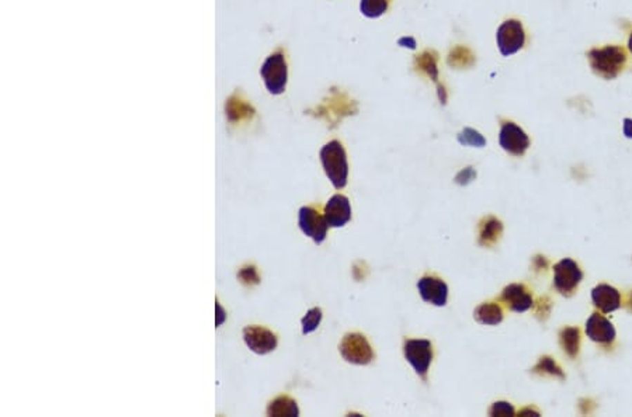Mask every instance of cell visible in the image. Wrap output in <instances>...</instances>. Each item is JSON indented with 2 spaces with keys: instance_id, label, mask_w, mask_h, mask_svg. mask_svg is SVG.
Wrapping results in <instances>:
<instances>
[{
  "instance_id": "21",
  "label": "cell",
  "mask_w": 632,
  "mask_h": 417,
  "mask_svg": "<svg viewBox=\"0 0 632 417\" xmlns=\"http://www.w3.org/2000/svg\"><path fill=\"white\" fill-rule=\"evenodd\" d=\"M447 64L455 69H467L475 64V55L468 47L457 46L450 51Z\"/></svg>"
},
{
  "instance_id": "24",
  "label": "cell",
  "mask_w": 632,
  "mask_h": 417,
  "mask_svg": "<svg viewBox=\"0 0 632 417\" xmlns=\"http://www.w3.org/2000/svg\"><path fill=\"white\" fill-rule=\"evenodd\" d=\"M388 9V0H361L360 10L368 19L383 16Z\"/></svg>"
},
{
  "instance_id": "11",
  "label": "cell",
  "mask_w": 632,
  "mask_h": 417,
  "mask_svg": "<svg viewBox=\"0 0 632 417\" xmlns=\"http://www.w3.org/2000/svg\"><path fill=\"white\" fill-rule=\"evenodd\" d=\"M500 146L515 156H523L530 146L528 135L515 122L504 121L499 134Z\"/></svg>"
},
{
  "instance_id": "20",
  "label": "cell",
  "mask_w": 632,
  "mask_h": 417,
  "mask_svg": "<svg viewBox=\"0 0 632 417\" xmlns=\"http://www.w3.org/2000/svg\"><path fill=\"white\" fill-rule=\"evenodd\" d=\"M474 318L477 322H479L482 324L496 326L503 320V311L495 302H485V304H481L475 309Z\"/></svg>"
},
{
  "instance_id": "8",
  "label": "cell",
  "mask_w": 632,
  "mask_h": 417,
  "mask_svg": "<svg viewBox=\"0 0 632 417\" xmlns=\"http://www.w3.org/2000/svg\"><path fill=\"white\" fill-rule=\"evenodd\" d=\"M582 280L583 273L572 259H564L554 266V287L562 295L571 297Z\"/></svg>"
},
{
  "instance_id": "18",
  "label": "cell",
  "mask_w": 632,
  "mask_h": 417,
  "mask_svg": "<svg viewBox=\"0 0 632 417\" xmlns=\"http://www.w3.org/2000/svg\"><path fill=\"white\" fill-rule=\"evenodd\" d=\"M478 231H479V236H478L479 246L492 247L493 244L497 243V240L500 239V236L503 233V224L497 218L489 215V217H485L483 220H481Z\"/></svg>"
},
{
  "instance_id": "9",
  "label": "cell",
  "mask_w": 632,
  "mask_h": 417,
  "mask_svg": "<svg viewBox=\"0 0 632 417\" xmlns=\"http://www.w3.org/2000/svg\"><path fill=\"white\" fill-rule=\"evenodd\" d=\"M243 340L246 346L256 354L265 356L276 350L278 339L276 333L263 326H247L243 329Z\"/></svg>"
},
{
  "instance_id": "27",
  "label": "cell",
  "mask_w": 632,
  "mask_h": 417,
  "mask_svg": "<svg viewBox=\"0 0 632 417\" xmlns=\"http://www.w3.org/2000/svg\"><path fill=\"white\" fill-rule=\"evenodd\" d=\"M322 320V309L320 308H312L307 312V315L303 318V335H309V333L315 331Z\"/></svg>"
},
{
  "instance_id": "22",
  "label": "cell",
  "mask_w": 632,
  "mask_h": 417,
  "mask_svg": "<svg viewBox=\"0 0 632 417\" xmlns=\"http://www.w3.org/2000/svg\"><path fill=\"white\" fill-rule=\"evenodd\" d=\"M559 342L566 354L575 358L580 347V331L577 327H565L559 333Z\"/></svg>"
},
{
  "instance_id": "4",
  "label": "cell",
  "mask_w": 632,
  "mask_h": 417,
  "mask_svg": "<svg viewBox=\"0 0 632 417\" xmlns=\"http://www.w3.org/2000/svg\"><path fill=\"white\" fill-rule=\"evenodd\" d=\"M403 354L419 377L426 381L430 364L433 361L432 342L423 339H409L403 345Z\"/></svg>"
},
{
  "instance_id": "29",
  "label": "cell",
  "mask_w": 632,
  "mask_h": 417,
  "mask_svg": "<svg viewBox=\"0 0 632 417\" xmlns=\"http://www.w3.org/2000/svg\"><path fill=\"white\" fill-rule=\"evenodd\" d=\"M475 179H477V171L472 168V166H468V168L462 169V171L455 176L454 182H455L458 186H467V184L472 183Z\"/></svg>"
},
{
  "instance_id": "19",
  "label": "cell",
  "mask_w": 632,
  "mask_h": 417,
  "mask_svg": "<svg viewBox=\"0 0 632 417\" xmlns=\"http://www.w3.org/2000/svg\"><path fill=\"white\" fill-rule=\"evenodd\" d=\"M267 414L273 417H297L300 414V409L292 398L281 395L269 403Z\"/></svg>"
},
{
  "instance_id": "10",
  "label": "cell",
  "mask_w": 632,
  "mask_h": 417,
  "mask_svg": "<svg viewBox=\"0 0 632 417\" xmlns=\"http://www.w3.org/2000/svg\"><path fill=\"white\" fill-rule=\"evenodd\" d=\"M298 225L304 235L311 237L316 244H320L326 239L329 225L325 215H322L316 208L303 206L298 214Z\"/></svg>"
},
{
  "instance_id": "26",
  "label": "cell",
  "mask_w": 632,
  "mask_h": 417,
  "mask_svg": "<svg viewBox=\"0 0 632 417\" xmlns=\"http://www.w3.org/2000/svg\"><path fill=\"white\" fill-rule=\"evenodd\" d=\"M458 142L463 146H475V148H483L486 145V139L475 130L472 128H463L458 137Z\"/></svg>"
},
{
  "instance_id": "14",
  "label": "cell",
  "mask_w": 632,
  "mask_h": 417,
  "mask_svg": "<svg viewBox=\"0 0 632 417\" xmlns=\"http://www.w3.org/2000/svg\"><path fill=\"white\" fill-rule=\"evenodd\" d=\"M437 62H439V54L434 50H426V51H423L421 54L414 57L413 69L420 75H425V76L430 77L436 83L437 92H439V99H440V101L443 104H446L447 103V92L439 81Z\"/></svg>"
},
{
  "instance_id": "7",
  "label": "cell",
  "mask_w": 632,
  "mask_h": 417,
  "mask_svg": "<svg viewBox=\"0 0 632 417\" xmlns=\"http://www.w3.org/2000/svg\"><path fill=\"white\" fill-rule=\"evenodd\" d=\"M260 73L265 79L267 90L273 95H281L287 85V62L283 52L278 51L270 55L265 61Z\"/></svg>"
},
{
  "instance_id": "25",
  "label": "cell",
  "mask_w": 632,
  "mask_h": 417,
  "mask_svg": "<svg viewBox=\"0 0 632 417\" xmlns=\"http://www.w3.org/2000/svg\"><path fill=\"white\" fill-rule=\"evenodd\" d=\"M227 113L232 121H240V119L251 118L253 114H255V110L242 100H236V101L231 100L229 106H227Z\"/></svg>"
},
{
  "instance_id": "2",
  "label": "cell",
  "mask_w": 632,
  "mask_h": 417,
  "mask_svg": "<svg viewBox=\"0 0 632 417\" xmlns=\"http://www.w3.org/2000/svg\"><path fill=\"white\" fill-rule=\"evenodd\" d=\"M357 113L358 104L356 100H353L347 93L342 90L332 89L329 97L325 99L319 107H316L314 115L325 119L332 128H334L343 121V118Z\"/></svg>"
},
{
  "instance_id": "37",
  "label": "cell",
  "mask_w": 632,
  "mask_h": 417,
  "mask_svg": "<svg viewBox=\"0 0 632 417\" xmlns=\"http://www.w3.org/2000/svg\"><path fill=\"white\" fill-rule=\"evenodd\" d=\"M628 48H629V51L632 52V34H631V37H629V41H628Z\"/></svg>"
},
{
  "instance_id": "17",
  "label": "cell",
  "mask_w": 632,
  "mask_h": 417,
  "mask_svg": "<svg viewBox=\"0 0 632 417\" xmlns=\"http://www.w3.org/2000/svg\"><path fill=\"white\" fill-rule=\"evenodd\" d=\"M592 300L595 307L604 313L617 311L621 307L620 293L609 284H599L596 288H593Z\"/></svg>"
},
{
  "instance_id": "28",
  "label": "cell",
  "mask_w": 632,
  "mask_h": 417,
  "mask_svg": "<svg viewBox=\"0 0 632 417\" xmlns=\"http://www.w3.org/2000/svg\"><path fill=\"white\" fill-rule=\"evenodd\" d=\"M238 278L245 285H258L260 282V275L255 266H245L243 269H240L238 273Z\"/></svg>"
},
{
  "instance_id": "6",
  "label": "cell",
  "mask_w": 632,
  "mask_h": 417,
  "mask_svg": "<svg viewBox=\"0 0 632 417\" xmlns=\"http://www.w3.org/2000/svg\"><path fill=\"white\" fill-rule=\"evenodd\" d=\"M499 51L503 57H510L519 52L526 43V32L519 20L504 21L496 34Z\"/></svg>"
},
{
  "instance_id": "12",
  "label": "cell",
  "mask_w": 632,
  "mask_h": 417,
  "mask_svg": "<svg viewBox=\"0 0 632 417\" xmlns=\"http://www.w3.org/2000/svg\"><path fill=\"white\" fill-rule=\"evenodd\" d=\"M419 294L425 302H429L434 307H446L448 298V287L447 284L436 275H425L417 282Z\"/></svg>"
},
{
  "instance_id": "34",
  "label": "cell",
  "mask_w": 632,
  "mask_h": 417,
  "mask_svg": "<svg viewBox=\"0 0 632 417\" xmlns=\"http://www.w3.org/2000/svg\"><path fill=\"white\" fill-rule=\"evenodd\" d=\"M227 319V313L224 311V308L221 307V304L217 301V326H221Z\"/></svg>"
},
{
  "instance_id": "13",
  "label": "cell",
  "mask_w": 632,
  "mask_h": 417,
  "mask_svg": "<svg viewBox=\"0 0 632 417\" xmlns=\"http://www.w3.org/2000/svg\"><path fill=\"white\" fill-rule=\"evenodd\" d=\"M325 220L329 228H343L352 220V205L346 195L336 194L325 205Z\"/></svg>"
},
{
  "instance_id": "30",
  "label": "cell",
  "mask_w": 632,
  "mask_h": 417,
  "mask_svg": "<svg viewBox=\"0 0 632 417\" xmlns=\"http://www.w3.org/2000/svg\"><path fill=\"white\" fill-rule=\"evenodd\" d=\"M490 416H515V407L508 402H496L489 409Z\"/></svg>"
},
{
  "instance_id": "33",
  "label": "cell",
  "mask_w": 632,
  "mask_h": 417,
  "mask_svg": "<svg viewBox=\"0 0 632 417\" xmlns=\"http://www.w3.org/2000/svg\"><path fill=\"white\" fill-rule=\"evenodd\" d=\"M358 273H363V274H364V277H367V274H368V269H367L365 263H363V262H357V263L354 264V267H353V275H354V278H357Z\"/></svg>"
},
{
  "instance_id": "36",
  "label": "cell",
  "mask_w": 632,
  "mask_h": 417,
  "mask_svg": "<svg viewBox=\"0 0 632 417\" xmlns=\"http://www.w3.org/2000/svg\"><path fill=\"white\" fill-rule=\"evenodd\" d=\"M520 414H521V416H524V414H535V416H538V414H539V413H538V411H535V410H533V409H530V407H528V409H526V410H523V411H520Z\"/></svg>"
},
{
  "instance_id": "32",
  "label": "cell",
  "mask_w": 632,
  "mask_h": 417,
  "mask_svg": "<svg viewBox=\"0 0 632 417\" xmlns=\"http://www.w3.org/2000/svg\"><path fill=\"white\" fill-rule=\"evenodd\" d=\"M398 46L403 47V48H410V50H414L416 48V41L414 38L412 37H402L398 39Z\"/></svg>"
},
{
  "instance_id": "3",
  "label": "cell",
  "mask_w": 632,
  "mask_h": 417,
  "mask_svg": "<svg viewBox=\"0 0 632 417\" xmlns=\"http://www.w3.org/2000/svg\"><path fill=\"white\" fill-rule=\"evenodd\" d=\"M587 57L593 72L604 79L617 77L626 64L625 51L621 47L615 46L595 48L592 51H588Z\"/></svg>"
},
{
  "instance_id": "35",
  "label": "cell",
  "mask_w": 632,
  "mask_h": 417,
  "mask_svg": "<svg viewBox=\"0 0 632 417\" xmlns=\"http://www.w3.org/2000/svg\"><path fill=\"white\" fill-rule=\"evenodd\" d=\"M624 135L626 138L632 139V119L631 118L624 119Z\"/></svg>"
},
{
  "instance_id": "23",
  "label": "cell",
  "mask_w": 632,
  "mask_h": 417,
  "mask_svg": "<svg viewBox=\"0 0 632 417\" xmlns=\"http://www.w3.org/2000/svg\"><path fill=\"white\" fill-rule=\"evenodd\" d=\"M534 374H539V375H553V377H558L561 380H565V375L561 369V367L551 358V357H548V356H544L539 358V361L537 362V365L531 369Z\"/></svg>"
},
{
  "instance_id": "1",
  "label": "cell",
  "mask_w": 632,
  "mask_h": 417,
  "mask_svg": "<svg viewBox=\"0 0 632 417\" xmlns=\"http://www.w3.org/2000/svg\"><path fill=\"white\" fill-rule=\"evenodd\" d=\"M320 162L323 171L336 190H342L347 184L349 163L343 145L339 141H330L320 149Z\"/></svg>"
},
{
  "instance_id": "16",
  "label": "cell",
  "mask_w": 632,
  "mask_h": 417,
  "mask_svg": "<svg viewBox=\"0 0 632 417\" xmlns=\"http://www.w3.org/2000/svg\"><path fill=\"white\" fill-rule=\"evenodd\" d=\"M586 335L596 343L609 345L615 339V329L603 315L593 313L586 322Z\"/></svg>"
},
{
  "instance_id": "5",
  "label": "cell",
  "mask_w": 632,
  "mask_h": 417,
  "mask_svg": "<svg viewBox=\"0 0 632 417\" xmlns=\"http://www.w3.org/2000/svg\"><path fill=\"white\" fill-rule=\"evenodd\" d=\"M339 351L347 362L356 365H367L375 357L371 345L361 333H347L345 335L339 345Z\"/></svg>"
},
{
  "instance_id": "15",
  "label": "cell",
  "mask_w": 632,
  "mask_h": 417,
  "mask_svg": "<svg viewBox=\"0 0 632 417\" xmlns=\"http://www.w3.org/2000/svg\"><path fill=\"white\" fill-rule=\"evenodd\" d=\"M500 301L510 311L519 313L528 311L534 305L530 291L523 284H510L506 287L501 291Z\"/></svg>"
},
{
  "instance_id": "31",
  "label": "cell",
  "mask_w": 632,
  "mask_h": 417,
  "mask_svg": "<svg viewBox=\"0 0 632 417\" xmlns=\"http://www.w3.org/2000/svg\"><path fill=\"white\" fill-rule=\"evenodd\" d=\"M550 302H551V301L548 300V298H539L538 302H537V307H535V315L539 316V318H541L542 315H544L545 318H546L548 315H550V311H551V309H550V308H546V309H545V305H546V304H550Z\"/></svg>"
}]
</instances>
